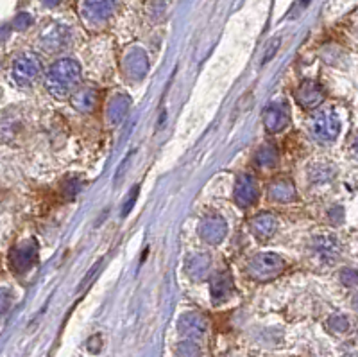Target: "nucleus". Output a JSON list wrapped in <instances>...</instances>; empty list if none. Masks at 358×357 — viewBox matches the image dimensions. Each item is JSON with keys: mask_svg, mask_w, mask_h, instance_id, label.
<instances>
[{"mask_svg": "<svg viewBox=\"0 0 358 357\" xmlns=\"http://www.w3.org/2000/svg\"><path fill=\"white\" fill-rule=\"evenodd\" d=\"M81 81V65L72 58L56 61L47 74V88L58 99L70 96Z\"/></svg>", "mask_w": 358, "mask_h": 357, "instance_id": "f257e3e1", "label": "nucleus"}, {"mask_svg": "<svg viewBox=\"0 0 358 357\" xmlns=\"http://www.w3.org/2000/svg\"><path fill=\"white\" fill-rule=\"evenodd\" d=\"M285 268L287 262L278 253H258L247 264V275L258 282H269L280 277Z\"/></svg>", "mask_w": 358, "mask_h": 357, "instance_id": "f03ea898", "label": "nucleus"}, {"mask_svg": "<svg viewBox=\"0 0 358 357\" xmlns=\"http://www.w3.org/2000/svg\"><path fill=\"white\" fill-rule=\"evenodd\" d=\"M41 72V61L36 54L32 52H23L20 54L13 63V78L14 81L22 85V87H29L36 81L38 76Z\"/></svg>", "mask_w": 358, "mask_h": 357, "instance_id": "7ed1b4c3", "label": "nucleus"}, {"mask_svg": "<svg viewBox=\"0 0 358 357\" xmlns=\"http://www.w3.org/2000/svg\"><path fill=\"white\" fill-rule=\"evenodd\" d=\"M340 120L333 111H322L312 122V133L322 142H331L339 137Z\"/></svg>", "mask_w": 358, "mask_h": 357, "instance_id": "20e7f679", "label": "nucleus"}, {"mask_svg": "<svg viewBox=\"0 0 358 357\" xmlns=\"http://www.w3.org/2000/svg\"><path fill=\"white\" fill-rule=\"evenodd\" d=\"M263 124L269 133H280L291 124V110L285 102H271L263 111Z\"/></svg>", "mask_w": 358, "mask_h": 357, "instance_id": "39448f33", "label": "nucleus"}, {"mask_svg": "<svg viewBox=\"0 0 358 357\" xmlns=\"http://www.w3.org/2000/svg\"><path fill=\"white\" fill-rule=\"evenodd\" d=\"M82 19L90 23H102L113 17L115 0H82Z\"/></svg>", "mask_w": 358, "mask_h": 357, "instance_id": "423d86ee", "label": "nucleus"}, {"mask_svg": "<svg viewBox=\"0 0 358 357\" xmlns=\"http://www.w3.org/2000/svg\"><path fill=\"white\" fill-rule=\"evenodd\" d=\"M199 235L208 244H219L226 237L227 234V223L221 215H206L199 223Z\"/></svg>", "mask_w": 358, "mask_h": 357, "instance_id": "0eeeda50", "label": "nucleus"}, {"mask_svg": "<svg viewBox=\"0 0 358 357\" xmlns=\"http://www.w3.org/2000/svg\"><path fill=\"white\" fill-rule=\"evenodd\" d=\"M235 202L236 205H240L242 208L253 205L258 199V182L254 180L251 174H242L236 178L235 184Z\"/></svg>", "mask_w": 358, "mask_h": 357, "instance_id": "6e6552de", "label": "nucleus"}, {"mask_svg": "<svg viewBox=\"0 0 358 357\" xmlns=\"http://www.w3.org/2000/svg\"><path fill=\"white\" fill-rule=\"evenodd\" d=\"M36 243L20 244V246H16L13 252H11V268H13L16 273H23V271H27L29 268L36 262Z\"/></svg>", "mask_w": 358, "mask_h": 357, "instance_id": "1a4fd4ad", "label": "nucleus"}, {"mask_svg": "<svg viewBox=\"0 0 358 357\" xmlns=\"http://www.w3.org/2000/svg\"><path fill=\"white\" fill-rule=\"evenodd\" d=\"M295 99L303 108L310 110V108H315V106L321 105L324 101V90L321 88V85L315 81H304L298 92H295Z\"/></svg>", "mask_w": 358, "mask_h": 357, "instance_id": "9d476101", "label": "nucleus"}, {"mask_svg": "<svg viewBox=\"0 0 358 357\" xmlns=\"http://www.w3.org/2000/svg\"><path fill=\"white\" fill-rule=\"evenodd\" d=\"M251 232L258 239H269L276 234L278 230V219L276 215L271 214V212H262V214L254 215L249 223Z\"/></svg>", "mask_w": 358, "mask_h": 357, "instance_id": "9b49d317", "label": "nucleus"}, {"mask_svg": "<svg viewBox=\"0 0 358 357\" xmlns=\"http://www.w3.org/2000/svg\"><path fill=\"white\" fill-rule=\"evenodd\" d=\"M124 69H126V76H129L131 79L144 78L147 69H149L146 52L140 51V49H133V51L126 56Z\"/></svg>", "mask_w": 358, "mask_h": 357, "instance_id": "f8f14e48", "label": "nucleus"}, {"mask_svg": "<svg viewBox=\"0 0 358 357\" xmlns=\"http://www.w3.org/2000/svg\"><path fill=\"white\" fill-rule=\"evenodd\" d=\"M269 197L276 203H291L298 197L295 185L291 180H276L269 185Z\"/></svg>", "mask_w": 358, "mask_h": 357, "instance_id": "ddd939ff", "label": "nucleus"}, {"mask_svg": "<svg viewBox=\"0 0 358 357\" xmlns=\"http://www.w3.org/2000/svg\"><path fill=\"white\" fill-rule=\"evenodd\" d=\"M179 330H181L183 334L188 339L201 338V336L206 332V320H204L201 314H195V312L185 314V316L179 320Z\"/></svg>", "mask_w": 358, "mask_h": 357, "instance_id": "4468645a", "label": "nucleus"}, {"mask_svg": "<svg viewBox=\"0 0 358 357\" xmlns=\"http://www.w3.org/2000/svg\"><path fill=\"white\" fill-rule=\"evenodd\" d=\"M210 266H212L210 255H206V253H194V255L186 259L185 270L194 280H203L204 277L208 275Z\"/></svg>", "mask_w": 358, "mask_h": 357, "instance_id": "2eb2a0df", "label": "nucleus"}, {"mask_svg": "<svg viewBox=\"0 0 358 357\" xmlns=\"http://www.w3.org/2000/svg\"><path fill=\"white\" fill-rule=\"evenodd\" d=\"M233 291V280L230 273L223 271L212 279V298L215 302H224Z\"/></svg>", "mask_w": 358, "mask_h": 357, "instance_id": "dca6fc26", "label": "nucleus"}, {"mask_svg": "<svg viewBox=\"0 0 358 357\" xmlns=\"http://www.w3.org/2000/svg\"><path fill=\"white\" fill-rule=\"evenodd\" d=\"M67 38H68L67 29L61 28V25H54V28L47 29V32L40 38V40L47 51H54V49H61V47L67 43Z\"/></svg>", "mask_w": 358, "mask_h": 357, "instance_id": "f3484780", "label": "nucleus"}, {"mask_svg": "<svg viewBox=\"0 0 358 357\" xmlns=\"http://www.w3.org/2000/svg\"><path fill=\"white\" fill-rule=\"evenodd\" d=\"M97 105V92L93 88H81L78 92H74L72 96V106L78 108L79 111H91Z\"/></svg>", "mask_w": 358, "mask_h": 357, "instance_id": "a211bd4d", "label": "nucleus"}, {"mask_svg": "<svg viewBox=\"0 0 358 357\" xmlns=\"http://www.w3.org/2000/svg\"><path fill=\"white\" fill-rule=\"evenodd\" d=\"M278 158H280L278 149L274 146H271V144L262 146L258 151H256V155H254V162H256V165H260V167H263V169L274 167V165L278 164Z\"/></svg>", "mask_w": 358, "mask_h": 357, "instance_id": "6ab92c4d", "label": "nucleus"}, {"mask_svg": "<svg viewBox=\"0 0 358 357\" xmlns=\"http://www.w3.org/2000/svg\"><path fill=\"white\" fill-rule=\"evenodd\" d=\"M127 108H129V99L126 96H117L115 99H111V105H109V120L113 124H118L124 119Z\"/></svg>", "mask_w": 358, "mask_h": 357, "instance_id": "aec40b11", "label": "nucleus"}, {"mask_svg": "<svg viewBox=\"0 0 358 357\" xmlns=\"http://www.w3.org/2000/svg\"><path fill=\"white\" fill-rule=\"evenodd\" d=\"M319 253L322 255V259H326V261L333 262V259L337 257L339 253V244L333 237H321L317 239V246H315Z\"/></svg>", "mask_w": 358, "mask_h": 357, "instance_id": "412c9836", "label": "nucleus"}, {"mask_svg": "<svg viewBox=\"0 0 358 357\" xmlns=\"http://www.w3.org/2000/svg\"><path fill=\"white\" fill-rule=\"evenodd\" d=\"M176 357H201L199 345L195 339H185L176 347Z\"/></svg>", "mask_w": 358, "mask_h": 357, "instance_id": "4be33fe9", "label": "nucleus"}, {"mask_svg": "<svg viewBox=\"0 0 358 357\" xmlns=\"http://www.w3.org/2000/svg\"><path fill=\"white\" fill-rule=\"evenodd\" d=\"M349 327L348 320L344 316H333L330 321H328V329L335 334H340V332H346Z\"/></svg>", "mask_w": 358, "mask_h": 357, "instance_id": "5701e85b", "label": "nucleus"}, {"mask_svg": "<svg viewBox=\"0 0 358 357\" xmlns=\"http://www.w3.org/2000/svg\"><path fill=\"white\" fill-rule=\"evenodd\" d=\"M340 280L346 285H357L358 284V271L357 270H344L340 273Z\"/></svg>", "mask_w": 358, "mask_h": 357, "instance_id": "b1692460", "label": "nucleus"}, {"mask_svg": "<svg viewBox=\"0 0 358 357\" xmlns=\"http://www.w3.org/2000/svg\"><path fill=\"white\" fill-rule=\"evenodd\" d=\"M31 22H32L31 17H29V14H25V13H22V14H19V17H16V20L13 22V25H14V29H25L27 25H31Z\"/></svg>", "mask_w": 358, "mask_h": 357, "instance_id": "393cba45", "label": "nucleus"}, {"mask_svg": "<svg viewBox=\"0 0 358 357\" xmlns=\"http://www.w3.org/2000/svg\"><path fill=\"white\" fill-rule=\"evenodd\" d=\"M136 197H138V187H135V188H133L131 196H129V199H127V202H126V205H124V208H122V215H126L127 212L131 210V208H133V205H135V202H136Z\"/></svg>", "mask_w": 358, "mask_h": 357, "instance_id": "a878e982", "label": "nucleus"}, {"mask_svg": "<svg viewBox=\"0 0 358 357\" xmlns=\"http://www.w3.org/2000/svg\"><path fill=\"white\" fill-rule=\"evenodd\" d=\"M353 155H355V158L358 160V137H357V140L353 142Z\"/></svg>", "mask_w": 358, "mask_h": 357, "instance_id": "bb28decb", "label": "nucleus"}, {"mask_svg": "<svg viewBox=\"0 0 358 357\" xmlns=\"http://www.w3.org/2000/svg\"><path fill=\"white\" fill-rule=\"evenodd\" d=\"M47 2V6H56V4H59V0H45Z\"/></svg>", "mask_w": 358, "mask_h": 357, "instance_id": "cd10ccee", "label": "nucleus"}, {"mask_svg": "<svg viewBox=\"0 0 358 357\" xmlns=\"http://www.w3.org/2000/svg\"><path fill=\"white\" fill-rule=\"evenodd\" d=\"M346 357H358V354H349V356H346Z\"/></svg>", "mask_w": 358, "mask_h": 357, "instance_id": "c85d7f7f", "label": "nucleus"}]
</instances>
